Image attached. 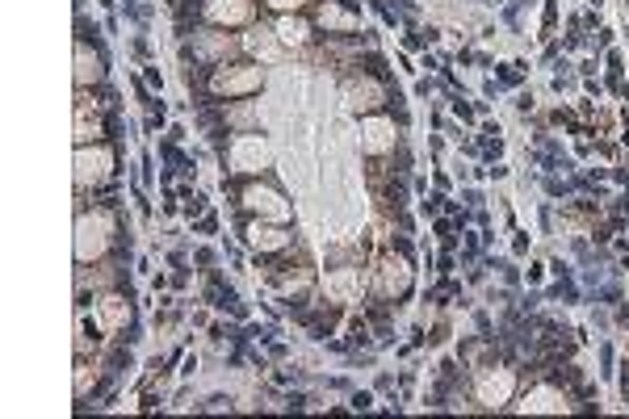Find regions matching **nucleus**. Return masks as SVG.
Segmentation results:
<instances>
[{
	"instance_id": "obj_12",
	"label": "nucleus",
	"mask_w": 629,
	"mask_h": 419,
	"mask_svg": "<svg viewBox=\"0 0 629 419\" xmlns=\"http://www.w3.org/2000/svg\"><path fill=\"white\" fill-rule=\"evenodd\" d=\"M395 143H399V130H395V122H390L386 114L361 118V151H365L370 160L390 156V151H395Z\"/></svg>"
},
{
	"instance_id": "obj_9",
	"label": "nucleus",
	"mask_w": 629,
	"mask_h": 419,
	"mask_svg": "<svg viewBox=\"0 0 629 419\" xmlns=\"http://www.w3.org/2000/svg\"><path fill=\"white\" fill-rule=\"evenodd\" d=\"M114 176V151L105 143H89V147H76V185L80 189H97Z\"/></svg>"
},
{
	"instance_id": "obj_21",
	"label": "nucleus",
	"mask_w": 629,
	"mask_h": 419,
	"mask_svg": "<svg viewBox=\"0 0 629 419\" xmlns=\"http://www.w3.org/2000/svg\"><path fill=\"white\" fill-rule=\"evenodd\" d=\"M118 281V269H114V264H97V273L93 277H84L80 273V290H84V285H93V290H105V285H114Z\"/></svg>"
},
{
	"instance_id": "obj_13",
	"label": "nucleus",
	"mask_w": 629,
	"mask_h": 419,
	"mask_svg": "<svg viewBox=\"0 0 629 419\" xmlns=\"http://www.w3.org/2000/svg\"><path fill=\"white\" fill-rule=\"evenodd\" d=\"M248 235V244L260 252V256H277V252H290L294 244V235L286 223H269V218H252V223L244 227Z\"/></svg>"
},
{
	"instance_id": "obj_1",
	"label": "nucleus",
	"mask_w": 629,
	"mask_h": 419,
	"mask_svg": "<svg viewBox=\"0 0 629 419\" xmlns=\"http://www.w3.org/2000/svg\"><path fill=\"white\" fill-rule=\"evenodd\" d=\"M260 88H265V68H260L256 59L219 63V68H210V76H206V93L219 101H244V97H256Z\"/></svg>"
},
{
	"instance_id": "obj_19",
	"label": "nucleus",
	"mask_w": 629,
	"mask_h": 419,
	"mask_svg": "<svg viewBox=\"0 0 629 419\" xmlns=\"http://www.w3.org/2000/svg\"><path fill=\"white\" fill-rule=\"evenodd\" d=\"M89 143H105V122L101 114L76 109V147H89Z\"/></svg>"
},
{
	"instance_id": "obj_16",
	"label": "nucleus",
	"mask_w": 629,
	"mask_h": 419,
	"mask_svg": "<svg viewBox=\"0 0 629 419\" xmlns=\"http://www.w3.org/2000/svg\"><path fill=\"white\" fill-rule=\"evenodd\" d=\"M240 42H244V55L256 59V63H273V59H281V55H290L286 47H281V38H277L273 26H248V30L240 34Z\"/></svg>"
},
{
	"instance_id": "obj_4",
	"label": "nucleus",
	"mask_w": 629,
	"mask_h": 419,
	"mask_svg": "<svg viewBox=\"0 0 629 419\" xmlns=\"http://www.w3.org/2000/svg\"><path fill=\"white\" fill-rule=\"evenodd\" d=\"M470 394H474V403L487 407V411L512 407V399H516V369H508V365H483V369H474Z\"/></svg>"
},
{
	"instance_id": "obj_18",
	"label": "nucleus",
	"mask_w": 629,
	"mask_h": 419,
	"mask_svg": "<svg viewBox=\"0 0 629 419\" xmlns=\"http://www.w3.org/2000/svg\"><path fill=\"white\" fill-rule=\"evenodd\" d=\"M361 273L357 269H328V281H323V290H328L332 302H353L361 294Z\"/></svg>"
},
{
	"instance_id": "obj_17",
	"label": "nucleus",
	"mask_w": 629,
	"mask_h": 419,
	"mask_svg": "<svg viewBox=\"0 0 629 419\" xmlns=\"http://www.w3.org/2000/svg\"><path fill=\"white\" fill-rule=\"evenodd\" d=\"M93 306H97V319H101L105 332H122V327L130 323V302L122 294H101Z\"/></svg>"
},
{
	"instance_id": "obj_8",
	"label": "nucleus",
	"mask_w": 629,
	"mask_h": 419,
	"mask_svg": "<svg viewBox=\"0 0 629 419\" xmlns=\"http://www.w3.org/2000/svg\"><path fill=\"white\" fill-rule=\"evenodd\" d=\"M202 21L219 30L256 26V0H202Z\"/></svg>"
},
{
	"instance_id": "obj_10",
	"label": "nucleus",
	"mask_w": 629,
	"mask_h": 419,
	"mask_svg": "<svg viewBox=\"0 0 629 419\" xmlns=\"http://www.w3.org/2000/svg\"><path fill=\"white\" fill-rule=\"evenodd\" d=\"M273 30H277V38H281V47H286L290 55H302V51H311L315 47V21L307 17V13H277V21H273Z\"/></svg>"
},
{
	"instance_id": "obj_22",
	"label": "nucleus",
	"mask_w": 629,
	"mask_h": 419,
	"mask_svg": "<svg viewBox=\"0 0 629 419\" xmlns=\"http://www.w3.org/2000/svg\"><path fill=\"white\" fill-rule=\"evenodd\" d=\"M265 5L273 9V13H302L311 5V0H265Z\"/></svg>"
},
{
	"instance_id": "obj_2",
	"label": "nucleus",
	"mask_w": 629,
	"mask_h": 419,
	"mask_svg": "<svg viewBox=\"0 0 629 419\" xmlns=\"http://www.w3.org/2000/svg\"><path fill=\"white\" fill-rule=\"evenodd\" d=\"M411 281H416V273H411V260L395 248H382L378 260L365 269V285L386 298V302H395V298H407L411 294Z\"/></svg>"
},
{
	"instance_id": "obj_11",
	"label": "nucleus",
	"mask_w": 629,
	"mask_h": 419,
	"mask_svg": "<svg viewBox=\"0 0 629 419\" xmlns=\"http://www.w3.org/2000/svg\"><path fill=\"white\" fill-rule=\"evenodd\" d=\"M571 394L554 386V382H537L525 390V399L516 403V411H525V415H562V411H571Z\"/></svg>"
},
{
	"instance_id": "obj_20",
	"label": "nucleus",
	"mask_w": 629,
	"mask_h": 419,
	"mask_svg": "<svg viewBox=\"0 0 629 419\" xmlns=\"http://www.w3.org/2000/svg\"><path fill=\"white\" fill-rule=\"evenodd\" d=\"M101 80V63H97V55H89V47H76V88H89V84H97Z\"/></svg>"
},
{
	"instance_id": "obj_5",
	"label": "nucleus",
	"mask_w": 629,
	"mask_h": 419,
	"mask_svg": "<svg viewBox=\"0 0 629 419\" xmlns=\"http://www.w3.org/2000/svg\"><path fill=\"white\" fill-rule=\"evenodd\" d=\"M114 214L110 210H93V214H80V223H76V260H97L110 252L114 244Z\"/></svg>"
},
{
	"instance_id": "obj_3",
	"label": "nucleus",
	"mask_w": 629,
	"mask_h": 419,
	"mask_svg": "<svg viewBox=\"0 0 629 419\" xmlns=\"http://www.w3.org/2000/svg\"><path fill=\"white\" fill-rule=\"evenodd\" d=\"M340 101H344L349 114L370 118V114H382V109L390 105V88L374 72H353V76L340 80Z\"/></svg>"
},
{
	"instance_id": "obj_15",
	"label": "nucleus",
	"mask_w": 629,
	"mask_h": 419,
	"mask_svg": "<svg viewBox=\"0 0 629 419\" xmlns=\"http://www.w3.org/2000/svg\"><path fill=\"white\" fill-rule=\"evenodd\" d=\"M315 26L328 34V38H353V34L361 30V17H357L349 5H340V0H319Z\"/></svg>"
},
{
	"instance_id": "obj_14",
	"label": "nucleus",
	"mask_w": 629,
	"mask_h": 419,
	"mask_svg": "<svg viewBox=\"0 0 629 419\" xmlns=\"http://www.w3.org/2000/svg\"><path fill=\"white\" fill-rule=\"evenodd\" d=\"M361 51H365V42L353 34V38H328V42L319 47V55H315V47H311V51H302V59H319L323 68L344 72V68H353V63L361 59Z\"/></svg>"
},
{
	"instance_id": "obj_6",
	"label": "nucleus",
	"mask_w": 629,
	"mask_h": 419,
	"mask_svg": "<svg viewBox=\"0 0 629 419\" xmlns=\"http://www.w3.org/2000/svg\"><path fill=\"white\" fill-rule=\"evenodd\" d=\"M244 55V42L235 30H219V26H202L193 34V59L210 63V68H219V63H231Z\"/></svg>"
},
{
	"instance_id": "obj_7",
	"label": "nucleus",
	"mask_w": 629,
	"mask_h": 419,
	"mask_svg": "<svg viewBox=\"0 0 629 419\" xmlns=\"http://www.w3.org/2000/svg\"><path fill=\"white\" fill-rule=\"evenodd\" d=\"M240 206L252 214V218H269V223H290V202L286 193L265 185V181H248L240 189Z\"/></svg>"
}]
</instances>
